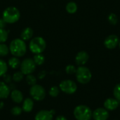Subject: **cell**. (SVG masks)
Wrapping results in <instances>:
<instances>
[{
    "mask_svg": "<svg viewBox=\"0 0 120 120\" xmlns=\"http://www.w3.org/2000/svg\"><path fill=\"white\" fill-rule=\"evenodd\" d=\"M27 51V46L25 41L21 39H13L9 46V51L11 54L17 58L23 56Z\"/></svg>",
    "mask_w": 120,
    "mask_h": 120,
    "instance_id": "1",
    "label": "cell"
},
{
    "mask_svg": "<svg viewBox=\"0 0 120 120\" xmlns=\"http://www.w3.org/2000/svg\"><path fill=\"white\" fill-rule=\"evenodd\" d=\"M20 17L19 10L14 6H9L6 8L2 14V18L6 23L13 24L16 22Z\"/></svg>",
    "mask_w": 120,
    "mask_h": 120,
    "instance_id": "2",
    "label": "cell"
},
{
    "mask_svg": "<svg viewBox=\"0 0 120 120\" xmlns=\"http://www.w3.org/2000/svg\"><path fill=\"white\" fill-rule=\"evenodd\" d=\"M93 112L88 106L85 105H79L77 106L74 111L73 115L77 120H91L92 118Z\"/></svg>",
    "mask_w": 120,
    "mask_h": 120,
    "instance_id": "3",
    "label": "cell"
},
{
    "mask_svg": "<svg viewBox=\"0 0 120 120\" xmlns=\"http://www.w3.org/2000/svg\"><path fill=\"white\" fill-rule=\"evenodd\" d=\"M75 75L77 81L82 84H88L92 78L91 72L87 67L84 65L79 66V68H77Z\"/></svg>",
    "mask_w": 120,
    "mask_h": 120,
    "instance_id": "4",
    "label": "cell"
},
{
    "mask_svg": "<svg viewBox=\"0 0 120 120\" xmlns=\"http://www.w3.org/2000/svg\"><path fill=\"white\" fill-rule=\"evenodd\" d=\"M46 47V41L41 37H36L31 39L29 44L30 50L34 54H39L44 52Z\"/></svg>",
    "mask_w": 120,
    "mask_h": 120,
    "instance_id": "5",
    "label": "cell"
},
{
    "mask_svg": "<svg viewBox=\"0 0 120 120\" xmlns=\"http://www.w3.org/2000/svg\"><path fill=\"white\" fill-rule=\"evenodd\" d=\"M30 95L34 101H41L45 98L46 93L45 89L42 86L36 84L30 87Z\"/></svg>",
    "mask_w": 120,
    "mask_h": 120,
    "instance_id": "6",
    "label": "cell"
},
{
    "mask_svg": "<svg viewBox=\"0 0 120 120\" xmlns=\"http://www.w3.org/2000/svg\"><path fill=\"white\" fill-rule=\"evenodd\" d=\"M59 89L61 91L66 94H73L77 91V86L74 81L65 79L60 83Z\"/></svg>",
    "mask_w": 120,
    "mask_h": 120,
    "instance_id": "7",
    "label": "cell"
},
{
    "mask_svg": "<svg viewBox=\"0 0 120 120\" xmlns=\"http://www.w3.org/2000/svg\"><path fill=\"white\" fill-rule=\"evenodd\" d=\"M20 72L23 75H27L34 72V71L36 69V64L34 62L33 59L25 58L22 61V63H20Z\"/></svg>",
    "mask_w": 120,
    "mask_h": 120,
    "instance_id": "8",
    "label": "cell"
},
{
    "mask_svg": "<svg viewBox=\"0 0 120 120\" xmlns=\"http://www.w3.org/2000/svg\"><path fill=\"white\" fill-rule=\"evenodd\" d=\"M120 43L119 37L115 34H110L104 40V46L108 49H115Z\"/></svg>",
    "mask_w": 120,
    "mask_h": 120,
    "instance_id": "9",
    "label": "cell"
},
{
    "mask_svg": "<svg viewBox=\"0 0 120 120\" xmlns=\"http://www.w3.org/2000/svg\"><path fill=\"white\" fill-rule=\"evenodd\" d=\"M92 117L94 120H108L109 118V111L104 108H97L93 112Z\"/></svg>",
    "mask_w": 120,
    "mask_h": 120,
    "instance_id": "10",
    "label": "cell"
},
{
    "mask_svg": "<svg viewBox=\"0 0 120 120\" xmlns=\"http://www.w3.org/2000/svg\"><path fill=\"white\" fill-rule=\"evenodd\" d=\"M89 53L85 51H81L77 53L75 56V62L79 66L84 65L89 60Z\"/></svg>",
    "mask_w": 120,
    "mask_h": 120,
    "instance_id": "11",
    "label": "cell"
},
{
    "mask_svg": "<svg viewBox=\"0 0 120 120\" xmlns=\"http://www.w3.org/2000/svg\"><path fill=\"white\" fill-rule=\"evenodd\" d=\"M120 102L115 98H109L104 102V108L108 111H113L120 106Z\"/></svg>",
    "mask_w": 120,
    "mask_h": 120,
    "instance_id": "12",
    "label": "cell"
},
{
    "mask_svg": "<svg viewBox=\"0 0 120 120\" xmlns=\"http://www.w3.org/2000/svg\"><path fill=\"white\" fill-rule=\"evenodd\" d=\"M53 115L50 110H42L37 112L34 117V120H53Z\"/></svg>",
    "mask_w": 120,
    "mask_h": 120,
    "instance_id": "13",
    "label": "cell"
},
{
    "mask_svg": "<svg viewBox=\"0 0 120 120\" xmlns=\"http://www.w3.org/2000/svg\"><path fill=\"white\" fill-rule=\"evenodd\" d=\"M11 94L9 86L4 82H0V100L7 98Z\"/></svg>",
    "mask_w": 120,
    "mask_h": 120,
    "instance_id": "14",
    "label": "cell"
},
{
    "mask_svg": "<svg viewBox=\"0 0 120 120\" xmlns=\"http://www.w3.org/2000/svg\"><path fill=\"white\" fill-rule=\"evenodd\" d=\"M10 96H11V100H12L14 103H18V104L22 103V101H23V100H24L22 93L20 91L18 90V89H14V90H13V91L11 92V94H10Z\"/></svg>",
    "mask_w": 120,
    "mask_h": 120,
    "instance_id": "15",
    "label": "cell"
},
{
    "mask_svg": "<svg viewBox=\"0 0 120 120\" xmlns=\"http://www.w3.org/2000/svg\"><path fill=\"white\" fill-rule=\"evenodd\" d=\"M34 108V100L32 98H27L22 101V109L25 112H30Z\"/></svg>",
    "mask_w": 120,
    "mask_h": 120,
    "instance_id": "16",
    "label": "cell"
},
{
    "mask_svg": "<svg viewBox=\"0 0 120 120\" xmlns=\"http://www.w3.org/2000/svg\"><path fill=\"white\" fill-rule=\"evenodd\" d=\"M33 30L31 27H26L25 28L20 34V37L21 39H22L23 41H28L30 39H32V36H33Z\"/></svg>",
    "mask_w": 120,
    "mask_h": 120,
    "instance_id": "17",
    "label": "cell"
},
{
    "mask_svg": "<svg viewBox=\"0 0 120 120\" xmlns=\"http://www.w3.org/2000/svg\"><path fill=\"white\" fill-rule=\"evenodd\" d=\"M8 64L9 67L11 68L12 69H17L20 65V61L17 57L13 56V57H11V58H9V60L8 61Z\"/></svg>",
    "mask_w": 120,
    "mask_h": 120,
    "instance_id": "18",
    "label": "cell"
},
{
    "mask_svg": "<svg viewBox=\"0 0 120 120\" xmlns=\"http://www.w3.org/2000/svg\"><path fill=\"white\" fill-rule=\"evenodd\" d=\"M65 9H66V11H67V12L68 13L73 14V13H76L77 11V4L75 2L70 1V2L67 4Z\"/></svg>",
    "mask_w": 120,
    "mask_h": 120,
    "instance_id": "19",
    "label": "cell"
},
{
    "mask_svg": "<svg viewBox=\"0 0 120 120\" xmlns=\"http://www.w3.org/2000/svg\"><path fill=\"white\" fill-rule=\"evenodd\" d=\"M33 60L35 63L36 65H41L42 64H44L45 61V58L41 53L35 54V56L33 58Z\"/></svg>",
    "mask_w": 120,
    "mask_h": 120,
    "instance_id": "20",
    "label": "cell"
},
{
    "mask_svg": "<svg viewBox=\"0 0 120 120\" xmlns=\"http://www.w3.org/2000/svg\"><path fill=\"white\" fill-rule=\"evenodd\" d=\"M7 70L8 65L4 60L0 59V77H3L5 74H6Z\"/></svg>",
    "mask_w": 120,
    "mask_h": 120,
    "instance_id": "21",
    "label": "cell"
},
{
    "mask_svg": "<svg viewBox=\"0 0 120 120\" xmlns=\"http://www.w3.org/2000/svg\"><path fill=\"white\" fill-rule=\"evenodd\" d=\"M8 37V32L6 31L5 29L0 28V44L4 43Z\"/></svg>",
    "mask_w": 120,
    "mask_h": 120,
    "instance_id": "22",
    "label": "cell"
},
{
    "mask_svg": "<svg viewBox=\"0 0 120 120\" xmlns=\"http://www.w3.org/2000/svg\"><path fill=\"white\" fill-rule=\"evenodd\" d=\"M59 93H60V89H59V87H58L56 86H52L49 89V96H51V97H53V98L57 97L59 95Z\"/></svg>",
    "mask_w": 120,
    "mask_h": 120,
    "instance_id": "23",
    "label": "cell"
},
{
    "mask_svg": "<svg viewBox=\"0 0 120 120\" xmlns=\"http://www.w3.org/2000/svg\"><path fill=\"white\" fill-rule=\"evenodd\" d=\"M26 82L30 86H33L37 84V78L32 74L26 75Z\"/></svg>",
    "mask_w": 120,
    "mask_h": 120,
    "instance_id": "24",
    "label": "cell"
},
{
    "mask_svg": "<svg viewBox=\"0 0 120 120\" xmlns=\"http://www.w3.org/2000/svg\"><path fill=\"white\" fill-rule=\"evenodd\" d=\"M9 52V48L4 43L0 44V56L4 57L8 55Z\"/></svg>",
    "mask_w": 120,
    "mask_h": 120,
    "instance_id": "25",
    "label": "cell"
},
{
    "mask_svg": "<svg viewBox=\"0 0 120 120\" xmlns=\"http://www.w3.org/2000/svg\"><path fill=\"white\" fill-rule=\"evenodd\" d=\"M108 22L112 25H116L118 22V17L114 13H111L110 14H109L108 17Z\"/></svg>",
    "mask_w": 120,
    "mask_h": 120,
    "instance_id": "26",
    "label": "cell"
},
{
    "mask_svg": "<svg viewBox=\"0 0 120 120\" xmlns=\"http://www.w3.org/2000/svg\"><path fill=\"white\" fill-rule=\"evenodd\" d=\"M23 74L20 72V71H18V72H15L13 77H12V79L15 82H20L23 79Z\"/></svg>",
    "mask_w": 120,
    "mask_h": 120,
    "instance_id": "27",
    "label": "cell"
},
{
    "mask_svg": "<svg viewBox=\"0 0 120 120\" xmlns=\"http://www.w3.org/2000/svg\"><path fill=\"white\" fill-rule=\"evenodd\" d=\"M113 96L115 99L120 102V83L115 86L113 89Z\"/></svg>",
    "mask_w": 120,
    "mask_h": 120,
    "instance_id": "28",
    "label": "cell"
},
{
    "mask_svg": "<svg viewBox=\"0 0 120 120\" xmlns=\"http://www.w3.org/2000/svg\"><path fill=\"white\" fill-rule=\"evenodd\" d=\"M22 112V108L19 107V106H15L13 108H11V112L13 115L14 116H19L21 115Z\"/></svg>",
    "mask_w": 120,
    "mask_h": 120,
    "instance_id": "29",
    "label": "cell"
},
{
    "mask_svg": "<svg viewBox=\"0 0 120 120\" xmlns=\"http://www.w3.org/2000/svg\"><path fill=\"white\" fill-rule=\"evenodd\" d=\"M76 68L73 65H68L65 68V72L68 75H73L76 72Z\"/></svg>",
    "mask_w": 120,
    "mask_h": 120,
    "instance_id": "30",
    "label": "cell"
},
{
    "mask_svg": "<svg viewBox=\"0 0 120 120\" xmlns=\"http://www.w3.org/2000/svg\"><path fill=\"white\" fill-rule=\"evenodd\" d=\"M3 79H4V82H5L6 84H10L11 83V81L13 80L11 76L8 74H5L3 76Z\"/></svg>",
    "mask_w": 120,
    "mask_h": 120,
    "instance_id": "31",
    "label": "cell"
},
{
    "mask_svg": "<svg viewBox=\"0 0 120 120\" xmlns=\"http://www.w3.org/2000/svg\"><path fill=\"white\" fill-rule=\"evenodd\" d=\"M46 72L45 71H41L39 74H38V78L39 79H43L45 77H46Z\"/></svg>",
    "mask_w": 120,
    "mask_h": 120,
    "instance_id": "32",
    "label": "cell"
},
{
    "mask_svg": "<svg viewBox=\"0 0 120 120\" xmlns=\"http://www.w3.org/2000/svg\"><path fill=\"white\" fill-rule=\"evenodd\" d=\"M6 25V22L4 21V20L3 18H0V28L4 29Z\"/></svg>",
    "mask_w": 120,
    "mask_h": 120,
    "instance_id": "33",
    "label": "cell"
},
{
    "mask_svg": "<svg viewBox=\"0 0 120 120\" xmlns=\"http://www.w3.org/2000/svg\"><path fill=\"white\" fill-rule=\"evenodd\" d=\"M55 120H68L67 118L63 115H58Z\"/></svg>",
    "mask_w": 120,
    "mask_h": 120,
    "instance_id": "34",
    "label": "cell"
},
{
    "mask_svg": "<svg viewBox=\"0 0 120 120\" xmlns=\"http://www.w3.org/2000/svg\"><path fill=\"white\" fill-rule=\"evenodd\" d=\"M9 86V89H11V90H14V89H15V85L13 84H11V83H10V85L8 86Z\"/></svg>",
    "mask_w": 120,
    "mask_h": 120,
    "instance_id": "35",
    "label": "cell"
},
{
    "mask_svg": "<svg viewBox=\"0 0 120 120\" xmlns=\"http://www.w3.org/2000/svg\"><path fill=\"white\" fill-rule=\"evenodd\" d=\"M4 107V103L3 101H0V110H2Z\"/></svg>",
    "mask_w": 120,
    "mask_h": 120,
    "instance_id": "36",
    "label": "cell"
},
{
    "mask_svg": "<svg viewBox=\"0 0 120 120\" xmlns=\"http://www.w3.org/2000/svg\"><path fill=\"white\" fill-rule=\"evenodd\" d=\"M119 46H120V43H119Z\"/></svg>",
    "mask_w": 120,
    "mask_h": 120,
    "instance_id": "37",
    "label": "cell"
},
{
    "mask_svg": "<svg viewBox=\"0 0 120 120\" xmlns=\"http://www.w3.org/2000/svg\"></svg>",
    "mask_w": 120,
    "mask_h": 120,
    "instance_id": "38",
    "label": "cell"
}]
</instances>
